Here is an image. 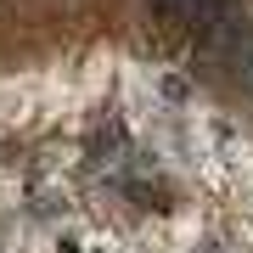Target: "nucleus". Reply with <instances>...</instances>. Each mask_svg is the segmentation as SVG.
<instances>
[{"label":"nucleus","mask_w":253,"mask_h":253,"mask_svg":"<svg viewBox=\"0 0 253 253\" xmlns=\"http://www.w3.org/2000/svg\"><path fill=\"white\" fill-rule=\"evenodd\" d=\"M186 6H191V0H152V11H158V17H180Z\"/></svg>","instance_id":"1"}]
</instances>
